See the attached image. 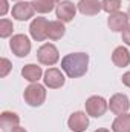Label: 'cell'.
<instances>
[{
    "label": "cell",
    "mask_w": 130,
    "mask_h": 132,
    "mask_svg": "<svg viewBox=\"0 0 130 132\" xmlns=\"http://www.w3.org/2000/svg\"><path fill=\"white\" fill-rule=\"evenodd\" d=\"M101 9H103V5L98 0H80L78 2V11L84 15H95Z\"/></svg>",
    "instance_id": "obj_14"
},
{
    "label": "cell",
    "mask_w": 130,
    "mask_h": 132,
    "mask_svg": "<svg viewBox=\"0 0 130 132\" xmlns=\"http://www.w3.org/2000/svg\"><path fill=\"white\" fill-rule=\"evenodd\" d=\"M87 65H89V55L86 52L67 54L61 60V69L69 78L83 77L87 72Z\"/></svg>",
    "instance_id": "obj_1"
},
{
    "label": "cell",
    "mask_w": 130,
    "mask_h": 132,
    "mask_svg": "<svg viewBox=\"0 0 130 132\" xmlns=\"http://www.w3.org/2000/svg\"><path fill=\"white\" fill-rule=\"evenodd\" d=\"M34 12H35V9L31 2H18L17 5L12 6V17L20 22L29 20L34 15Z\"/></svg>",
    "instance_id": "obj_8"
},
{
    "label": "cell",
    "mask_w": 130,
    "mask_h": 132,
    "mask_svg": "<svg viewBox=\"0 0 130 132\" xmlns=\"http://www.w3.org/2000/svg\"><path fill=\"white\" fill-rule=\"evenodd\" d=\"M44 85L51 89H58L64 85V75L61 74L60 69L57 68H49L46 72H44V78H43Z\"/></svg>",
    "instance_id": "obj_7"
},
{
    "label": "cell",
    "mask_w": 130,
    "mask_h": 132,
    "mask_svg": "<svg viewBox=\"0 0 130 132\" xmlns=\"http://www.w3.org/2000/svg\"><path fill=\"white\" fill-rule=\"evenodd\" d=\"M123 83H124L127 88H130V72H126V74L123 75Z\"/></svg>",
    "instance_id": "obj_25"
},
{
    "label": "cell",
    "mask_w": 130,
    "mask_h": 132,
    "mask_svg": "<svg viewBox=\"0 0 130 132\" xmlns=\"http://www.w3.org/2000/svg\"><path fill=\"white\" fill-rule=\"evenodd\" d=\"M41 74H43V71H41V68L37 65H26L23 69H22V75L25 77V80H28V81H31V83H37L40 78H41Z\"/></svg>",
    "instance_id": "obj_17"
},
{
    "label": "cell",
    "mask_w": 130,
    "mask_h": 132,
    "mask_svg": "<svg viewBox=\"0 0 130 132\" xmlns=\"http://www.w3.org/2000/svg\"><path fill=\"white\" fill-rule=\"evenodd\" d=\"M34 6V9L40 14H46V12H51L54 9V5L55 2L54 0H32L31 2Z\"/></svg>",
    "instance_id": "obj_19"
},
{
    "label": "cell",
    "mask_w": 130,
    "mask_h": 132,
    "mask_svg": "<svg viewBox=\"0 0 130 132\" xmlns=\"http://www.w3.org/2000/svg\"><path fill=\"white\" fill-rule=\"evenodd\" d=\"M67 125L70 128V131L73 132H83L87 129L89 126V118L84 112H73L69 120H67Z\"/></svg>",
    "instance_id": "obj_10"
},
{
    "label": "cell",
    "mask_w": 130,
    "mask_h": 132,
    "mask_svg": "<svg viewBox=\"0 0 130 132\" xmlns=\"http://www.w3.org/2000/svg\"><path fill=\"white\" fill-rule=\"evenodd\" d=\"M95 132H110V131H107V129H98V131H95Z\"/></svg>",
    "instance_id": "obj_27"
},
{
    "label": "cell",
    "mask_w": 130,
    "mask_h": 132,
    "mask_svg": "<svg viewBox=\"0 0 130 132\" xmlns=\"http://www.w3.org/2000/svg\"><path fill=\"white\" fill-rule=\"evenodd\" d=\"M8 11V0H0V15H5Z\"/></svg>",
    "instance_id": "obj_24"
},
{
    "label": "cell",
    "mask_w": 130,
    "mask_h": 132,
    "mask_svg": "<svg viewBox=\"0 0 130 132\" xmlns=\"http://www.w3.org/2000/svg\"><path fill=\"white\" fill-rule=\"evenodd\" d=\"M107 111V101L103 97L98 95H92L90 98H87L86 101V112L90 117H101L104 115V112Z\"/></svg>",
    "instance_id": "obj_5"
},
{
    "label": "cell",
    "mask_w": 130,
    "mask_h": 132,
    "mask_svg": "<svg viewBox=\"0 0 130 132\" xmlns=\"http://www.w3.org/2000/svg\"><path fill=\"white\" fill-rule=\"evenodd\" d=\"M18 123H20V117L15 112H9V111L2 112V115H0V128H2L3 132L12 131L14 128L18 126Z\"/></svg>",
    "instance_id": "obj_13"
},
{
    "label": "cell",
    "mask_w": 130,
    "mask_h": 132,
    "mask_svg": "<svg viewBox=\"0 0 130 132\" xmlns=\"http://www.w3.org/2000/svg\"><path fill=\"white\" fill-rule=\"evenodd\" d=\"M11 132H26V131H25V128H20V126H17V128H14Z\"/></svg>",
    "instance_id": "obj_26"
},
{
    "label": "cell",
    "mask_w": 130,
    "mask_h": 132,
    "mask_svg": "<svg viewBox=\"0 0 130 132\" xmlns=\"http://www.w3.org/2000/svg\"><path fill=\"white\" fill-rule=\"evenodd\" d=\"M23 97L29 106H41L46 100V89L38 83H32L25 89Z\"/></svg>",
    "instance_id": "obj_2"
},
{
    "label": "cell",
    "mask_w": 130,
    "mask_h": 132,
    "mask_svg": "<svg viewBox=\"0 0 130 132\" xmlns=\"http://www.w3.org/2000/svg\"><path fill=\"white\" fill-rule=\"evenodd\" d=\"M75 12H77V8L72 2L69 0H63L57 5V17L58 20H61L63 23L67 22H72L73 17H75Z\"/></svg>",
    "instance_id": "obj_9"
},
{
    "label": "cell",
    "mask_w": 130,
    "mask_h": 132,
    "mask_svg": "<svg viewBox=\"0 0 130 132\" xmlns=\"http://www.w3.org/2000/svg\"><path fill=\"white\" fill-rule=\"evenodd\" d=\"M14 31V26H12V22L6 20V19H2L0 20V37L2 38H6L9 37Z\"/></svg>",
    "instance_id": "obj_21"
},
{
    "label": "cell",
    "mask_w": 130,
    "mask_h": 132,
    "mask_svg": "<svg viewBox=\"0 0 130 132\" xmlns=\"http://www.w3.org/2000/svg\"><path fill=\"white\" fill-rule=\"evenodd\" d=\"M101 5H103V11H106L109 14H113V12H118L119 11L121 0H103Z\"/></svg>",
    "instance_id": "obj_20"
},
{
    "label": "cell",
    "mask_w": 130,
    "mask_h": 132,
    "mask_svg": "<svg viewBox=\"0 0 130 132\" xmlns=\"http://www.w3.org/2000/svg\"><path fill=\"white\" fill-rule=\"evenodd\" d=\"M123 42L130 46V25H127V28L123 31Z\"/></svg>",
    "instance_id": "obj_23"
},
{
    "label": "cell",
    "mask_w": 130,
    "mask_h": 132,
    "mask_svg": "<svg viewBox=\"0 0 130 132\" xmlns=\"http://www.w3.org/2000/svg\"><path fill=\"white\" fill-rule=\"evenodd\" d=\"M48 25H49V22L44 17H35L34 19L31 26H29V32H31L34 40L43 42L48 38Z\"/></svg>",
    "instance_id": "obj_6"
},
{
    "label": "cell",
    "mask_w": 130,
    "mask_h": 132,
    "mask_svg": "<svg viewBox=\"0 0 130 132\" xmlns=\"http://www.w3.org/2000/svg\"><path fill=\"white\" fill-rule=\"evenodd\" d=\"M11 51L17 55V57H26L31 52V42L25 34H15L12 35L11 42H9Z\"/></svg>",
    "instance_id": "obj_4"
},
{
    "label": "cell",
    "mask_w": 130,
    "mask_h": 132,
    "mask_svg": "<svg viewBox=\"0 0 130 132\" xmlns=\"http://www.w3.org/2000/svg\"><path fill=\"white\" fill-rule=\"evenodd\" d=\"M37 59H38V62H40L41 65H46V66L55 65V63L58 62V59H60L58 49H57L54 45H51V43H44L43 46L38 48V51H37Z\"/></svg>",
    "instance_id": "obj_3"
},
{
    "label": "cell",
    "mask_w": 130,
    "mask_h": 132,
    "mask_svg": "<svg viewBox=\"0 0 130 132\" xmlns=\"http://www.w3.org/2000/svg\"><path fill=\"white\" fill-rule=\"evenodd\" d=\"M127 15H129V19H130V6H129V11H127Z\"/></svg>",
    "instance_id": "obj_28"
},
{
    "label": "cell",
    "mask_w": 130,
    "mask_h": 132,
    "mask_svg": "<svg viewBox=\"0 0 130 132\" xmlns=\"http://www.w3.org/2000/svg\"><path fill=\"white\" fill-rule=\"evenodd\" d=\"M112 62L118 66V68H126V66L130 63L129 51H127L126 48H123V46H118V48L113 51V54H112Z\"/></svg>",
    "instance_id": "obj_15"
},
{
    "label": "cell",
    "mask_w": 130,
    "mask_h": 132,
    "mask_svg": "<svg viewBox=\"0 0 130 132\" xmlns=\"http://www.w3.org/2000/svg\"><path fill=\"white\" fill-rule=\"evenodd\" d=\"M113 132H130V114H121L112 123Z\"/></svg>",
    "instance_id": "obj_18"
},
{
    "label": "cell",
    "mask_w": 130,
    "mask_h": 132,
    "mask_svg": "<svg viewBox=\"0 0 130 132\" xmlns=\"http://www.w3.org/2000/svg\"><path fill=\"white\" fill-rule=\"evenodd\" d=\"M64 32H66V28L61 20L49 22V25H48V38H51V40H60L64 35Z\"/></svg>",
    "instance_id": "obj_16"
},
{
    "label": "cell",
    "mask_w": 130,
    "mask_h": 132,
    "mask_svg": "<svg viewBox=\"0 0 130 132\" xmlns=\"http://www.w3.org/2000/svg\"><path fill=\"white\" fill-rule=\"evenodd\" d=\"M0 65H2V69H0V77H6V75H8V72H9V71H11V68H12V66H11V62H9L8 59H5V57H3V59L0 60Z\"/></svg>",
    "instance_id": "obj_22"
},
{
    "label": "cell",
    "mask_w": 130,
    "mask_h": 132,
    "mask_svg": "<svg viewBox=\"0 0 130 132\" xmlns=\"http://www.w3.org/2000/svg\"><path fill=\"white\" fill-rule=\"evenodd\" d=\"M107 23H109V28L112 29V31H115V32H123L126 28H127V25H129V15L127 14H124V12H113V14H110V17H109V20H107Z\"/></svg>",
    "instance_id": "obj_11"
},
{
    "label": "cell",
    "mask_w": 130,
    "mask_h": 132,
    "mask_svg": "<svg viewBox=\"0 0 130 132\" xmlns=\"http://www.w3.org/2000/svg\"><path fill=\"white\" fill-rule=\"evenodd\" d=\"M54 2H55V3H57V2H58V3H60V0H54Z\"/></svg>",
    "instance_id": "obj_29"
},
{
    "label": "cell",
    "mask_w": 130,
    "mask_h": 132,
    "mask_svg": "<svg viewBox=\"0 0 130 132\" xmlns=\"http://www.w3.org/2000/svg\"><path fill=\"white\" fill-rule=\"evenodd\" d=\"M129 98H127V95H124V94H115L110 101H109V108H110V111L113 112V114H116V115H121V114H126L127 112V109H129Z\"/></svg>",
    "instance_id": "obj_12"
}]
</instances>
